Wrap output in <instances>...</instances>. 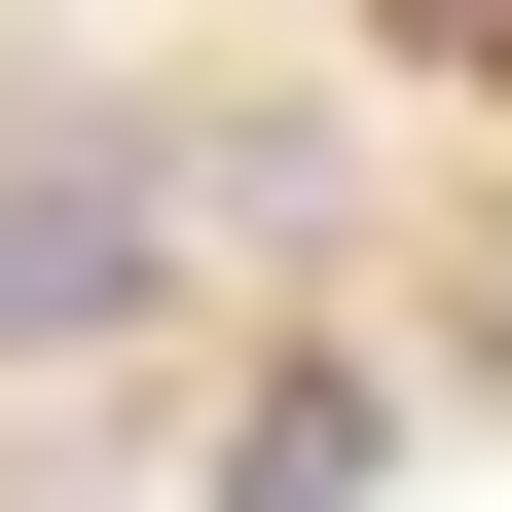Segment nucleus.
Listing matches in <instances>:
<instances>
[{
	"mask_svg": "<svg viewBox=\"0 0 512 512\" xmlns=\"http://www.w3.org/2000/svg\"><path fill=\"white\" fill-rule=\"evenodd\" d=\"M147 256H183L147 147H0V366H110V330H147Z\"/></svg>",
	"mask_w": 512,
	"mask_h": 512,
	"instance_id": "f257e3e1",
	"label": "nucleus"
},
{
	"mask_svg": "<svg viewBox=\"0 0 512 512\" xmlns=\"http://www.w3.org/2000/svg\"><path fill=\"white\" fill-rule=\"evenodd\" d=\"M403 37H439V74H512V0H403Z\"/></svg>",
	"mask_w": 512,
	"mask_h": 512,
	"instance_id": "f03ea898",
	"label": "nucleus"
}]
</instances>
